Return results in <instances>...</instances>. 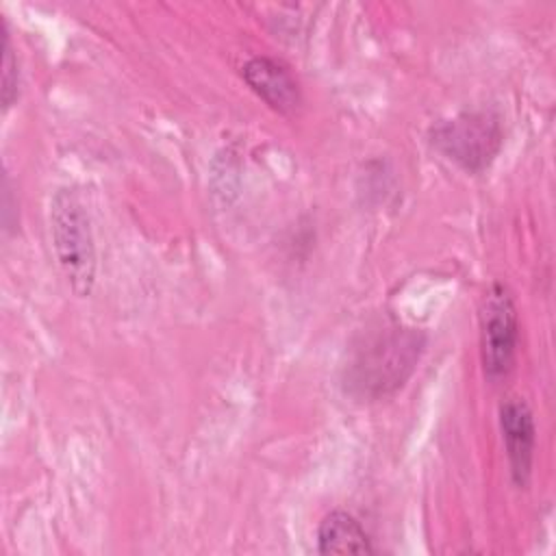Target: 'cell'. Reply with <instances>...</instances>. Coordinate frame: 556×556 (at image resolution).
I'll return each instance as SVG.
<instances>
[{
    "instance_id": "1",
    "label": "cell",
    "mask_w": 556,
    "mask_h": 556,
    "mask_svg": "<svg viewBox=\"0 0 556 556\" xmlns=\"http://www.w3.org/2000/svg\"><path fill=\"white\" fill-rule=\"evenodd\" d=\"M426 334L417 328L402 326L382 317L361 330L343 365L345 393L358 400H380L395 393L415 371Z\"/></svg>"
},
{
    "instance_id": "2",
    "label": "cell",
    "mask_w": 556,
    "mask_h": 556,
    "mask_svg": "<svg viewBox=\"0 0 556 556\" xmlns=\"http://www.w3.org/2000/svg\"><path fill=\"white\" fill-rule=\"evenodd\" d=\"M50 235L52 248L70 289L85 298L96 285V239L89 213L74 189H56L50 200Z\"/></svg>"
},
{
    "instance_id": "3",
    "label": "cell",
    "mask_w": 556,
    "mask_h": 556,
    "mask_svg": "<svg viewBox=\"0 0 556 556\" xmlns=\"http://www.w3.org/2000/svg\"><path fill=\"white\" fill-rule=\"evenodd\" d=\"M432 146L465 172L486 169L502 150V122L491 111H465L430 130Z\"/></svg>"
},
{
    "instance_id": "4",
    "label": "cell",
    "mask_w": 556,
    "mask_h": 556,
    "mask_svg": "<svg viewBox=\"0 0 556 556\" xmlns=\"http://www.w3.org/2000/svg\"><path fill=\"white\" fill-rule=\"evenodd\" d=\"M519 319L506 285L493 282L480 302V354L484 376L491 382L504 380L517 358Z\"/></svg>"
},
{
    "instance_id": "5",
    "label": "cell",
    "mask_w": 556,
    "mask_h": 556,
    "mask_svg": "<svg viewBox=\"0 0 556 556\" xmlns=\"http://www.w3.org/2000/svg\"><path fill=\"white\" fill-rule=\"evenodd\" d=\"M500 430L506 447L510 478L515 486L526 489L532 478L536 450V428L530 406L519 397L506 400L500 406Z\"/></svg>"
},
{
    "instance_id": "6",
    "label": "cell",
    "mask_w": 556,
    "mask_h": 556,
    "mask_svg": "<svg viewBox=\"0 0 556 556\" xmlns=\"http://www.w3.org/2000/svg\"><path fill=\"white\" fill-rule=\"evenodd\" d=\"M241 76L248 87L276 113L291 115L302 104V89L289 65L274 56H252L243 63Z\"/></svg>"
},
{
    "instance_id": "7",
    "label": "cell",
    "mask_w": 556,
    "mask_h": 556,
    "mask_svg": "<svg viewBox=\"0 0 556 556\" xmlns=\"http://www.w3.org/2000/svg\"><path fill=\"white\" fill-rule=\"evenodd\" d=\"M319 554H374L363 523L348 510H330L317 526Z\"/></svg>"
},
{
    "instance_id": "8",
    "label": "cell",
    "mask_w": 556,
    "mask_h": 556,
    "mask_svg": "<svg viewBox=\"0 0 556 556\" xmlns=\"http://www.w3.org/2000/svg\"><path fill=\"white\" fill-rule=\"evenodd\" d=\"M20 93V72H17V61L13 54L11 37L4 30L2 37V109L9 111L13 102L17 100Z\"/></svg>"
}]
</instances>
